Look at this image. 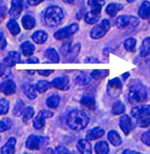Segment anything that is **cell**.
<instances>
[{
	"mask_svg": "<svg viewBox=\"0 0 150 154\" xmlns=\"http://www.w3.org/2000/svg\"><path fill=\"white\" fill-rule=\"evenodd\" d=\"M85 63H99V60L94 57H88L85 60Z\"/></svg>",
	"mask_w": 150,
	"mask_h": 154,
	"instance_id": "cell-49",
	"label": "cell"
},
{
	"mask_svg": "<svg viewBox=\"0 0 150 154\" xmlns=\"http://www.w3.org/2000/svg\"><path fill=\"white\" fill-rule=\"evenodd\" d=\"M141 141L146 145L150 146V131L144 132L142 135Z\"/></svg>",
	"mask_w": 150,
	"mask_h": 154,
	"instance_id": "cell-44",
	"label": "cell"
},
{
	"mask_svg": "<svg viewBox=\"0 0 150 154\" xmlns=\"http://www.w3.org/2000/svg\"><path fill=\"white\" fill-rule=\"evenodd\" d=\"M7 45V42L5 38L4 34L2 31H0V50L4 49Z\"/></svg>",
	"mask_w": 150,
	"mask_h": 154,
	"instance_id": "cell-46",
	"label": "cell"
},
{
	"mask_svg": "<svg viewBox=\"0 0 150 154\" xmlns=\"http://www.w3.org/2000/svg\"><path fill=\"white\" fill-rule=\"evenodd\" d=\"M140 21L137 17L131 15H121L117 17L116 24L120 29L137 27L140 24Z\"/></svg>",
	"mask_w": 150,
	"mask_h": 154,
	"instance_id": "cell-4",
	"label": "cell"
},
{
	"mask_svg": "<svg viewBox=\"0 0 150 154\" xmlns=\"http://www.w3.org/2000/svg\"><path fill=\"white\" fill-rule=\"evenodd\" d=\"M88 5L92 8V11L101 14L103 6L105 4L104 0H88Z\"/></svg>",
	"mask_w": 150,
	"mask_h": 154,
	"instance_id": "cell-24",
	"label": "cell"
},
{
	"mask_svg": "<svg viewBox=\"0 0 150 154\" xmlns=\"http://www.w3.org/2000/svg\"><path fill=\"white\" fill-rule=\"evenodd\" d=\"M124 8V6L122 4L120 3H117V2H112L109 4L106 8V12L112 17H115L117 13L119 11L122 10Z\"/></svg>",
	"mask_w": 150,
	"mask_h": 154,
	"instance_id": "cell-19",
	"label": "cell"
},
{
	"mask_svg": "<svg viewBox=\"0 0 150 154\" xmlns=\"http://www.w3.org/2000/svg\"><path fill=\"white\" fill-rule=\"evenodd\" d=\"M5 66L4 64H0V77L3 75L5 73Z\"/></svg>",
	"mask_w": 150,
	"mask_h": 154,
	"instance_id": "cell-53",
	"label": "cell"
},
{
	"mask_svg": "<svg viewBox=\"0 0 150 154\" xmlns=\"http://www.w3.org/2000/svg\"><path fill=\"white\" fill-rule=\"evenodd\" d=\"M22 89L25 95L30 100H34L37 97V93L34 86L29 83H24L22 85Z\"/></svg>",
	"mask_w": 150,
	"mask_h": 154,
	"instance_id": "cell-21",
	"label": "cell"
},
{
	"mask_svg": "<svg viewBox=\"0 0 150 154\" xmlns=\"http://www.w3.org/2000/svg\"><path fill=\"white\" fill-rule=\"evenodd\" d=\"M150 54V37L144 39L140 47V55L141 57H146Z\"/></svg>",
	"mask_w": 150,
	"mask_h": 154,
	"instance_id": "cell-27",
	"label": "cell"
},
{
	"mask_svg": "<svg viewBox=\"0 0 150 154\" xmlns=\"http://www.w3.org/2000/svg\"><path fill=\"white\" fill-rule=\"evenodd\" d=\"M104 134V129L101 127H95L90 130L86 134V139L89 141H93L100 138Z\"/></svg>",
	"mask_w": 150,
	"mask_h": 154,
	"instance_id": "cell-20",
	"label": "cell"
},
{
	"mask_svg": "<svg viewBox=\"0 0 150 154\" xmlns=\"http://www.w3.org/2000/svg\"><path fill=\"white\" fill-rule=\"evenodd\" d=\"M91 81V76L86 73H82L76 77L75 83L79 85H86Z\"/></svg>",
	"mask_w": 150,
	"mask_h": 154,
	"instance_id": "cell-35",
	"label": "cell"
},
{
	"mask_svg": "<svg viewBox=\"0 0 150 154\" xmlns=\"http://www.w3.org/2000/svg\"><path fill=\"white\" fill-rule=\"evenodd\" d=\"M123 154H144L142 153H140V152H138L137 151H131V150H130V149H126L125 150Z\"/></svg>",
	"mask_w": 150,
	"mask_h": 154,
	"instance_id": "cell-52",
	"label": "cell"
},
{
	"mask_svg": "<svg viewBox=\"0 0 150 154\" xmlns=\"http://www.w3.org/2000/svg\"><path fill=\"white\" fill-rule=\"evenodd\" d=\"M26 154V153H25V154Z\"/></svg>",
	"mask_w": 150,
	"mask_h": 154,
	"instance_id": "cell-57",
	"label": "cell"
},
{
	"mask_svg": "<svg viewBox=\"0 0 150 154\" xmlns=\"http://www.w3.org/2000/svg\"><path fill=\"white\" fill-rule=\"evenodd\" d=\"M21 23L23 27L26 29H31L34 28L36 24L35 18L29 15H26L23 17Z\"/></svg>",
	"mask_w": 150,
	"mask_h": 154,
	"instance_id": "cell-28",
	"label": "cell"
},
{
	"mask_svg": "<svg viewBox=\"0 0 150 154\" xmlns=\"http://www.w3.org/2000/svg\"><path fill=\"white\" fill-rule=\"evenodd\" d=\"M137 40L134 38H128L124 42V47L125 50L130 52H134L136 50Z\"/></svg>",
	"mask_w": 150,
	"mask_h": 154,
	"instance_id": "cell-33",
	"label": "cell"
},
{
	"mask_svg": "<svg viewBox=\"0 0 150 154\" xmlns=\"http://www.w3.org/2000/svg\"><path fill=\"white\" fill-rule=\"evenodd\" d=\"M45 138L36 135L29 136L26 142V147L30 150H38L44 145Z\"/></svg>",
	"mask_w": 150,
	"mask_h": 154,
	"instance_id": "cell-9",
	"label": "cell"
},
{
	"mask_svg": "<svg viewBox=\"0 0 150 154\" xmlns=\"http://www.w3.org/2000/svg\"><path fill=\"white\" fill-rule=\"evenodd\" d=\"M20 63V55L18 52L16 51L10 52L3 60V64L8 67H12Z\"/></svg>",
	"mask_w": 150,
	"mask_h": 154,
	"instance_id": "cell-12",
	"label": "cell"
},
{
	"mask_svg": "<svg viewBox=\"0 0 150 154\" xmlns=\"http://www.w3.org/2000/svg\"><path fill=\"white\" fill-rule=\"evenodd\" d=\"M35 111L32 106H28L23 112V121L24 122L28 121L34 116Z\"/></svg>",
	"mask_w": 150,
	"mask_h": 154,
	"instance_id": "cell-42",
	"label": "cell"
},
{
	"mask_svg": "<svg viewBox=\"0 0 150 154\" xmlns=\"http://www.w3.org/2000/svg\"><path fill=\"white\" fill-rule=\"evenodd\" d=\"M147 97L146 86L139 79H132L129 84V102L132 104L144 103L147 100Z\"/></svg>",
	"mask_w": 150,
	"mask_h": 154,
	"instance_id": "cell-1",
	"label": "cell"
},
{
	"mask_svg": "<svg viewBox=\"0 0 150 154\" xmlns=\"http://www.w3.org/2000/svg\"><path fill=\"white\" fill-rule=\"evenodd\" d=\"M109 74V70L103 69V70H94L92 72L90 76L95 79H100L107 77Z\"/></svg>",
	"mask_w": 150,
	"mask_h": 154,
	"instance_id": "cell-38",
	"label": "cell"
},
{
	"mask_svg": "<svg viewBox=\"0 0 150 154\" xmlns=\"http://www.w3.org/2000/svg\"><path fill=\"white\" fill-rule=\"evenodd\" d=\"M107 94L112 98L118 97L123 91V84L118 78L110 80L107 84Z\"/></svg>",
	"mask_w": 150,
	"mask_h": 154,
	"instance_id": "cell-6",
	"label": "cell"
},
{
	"mask_svg": "<svg viewBox=\"0 0 150 154\" xmlns=\"http://www.w3.org/2000/svg\"><path fill=\"white\" fill-rule=\"evenodd\" d=\"M81 103L90 110H94L96 106V100L92 96H85L81 100Z\"/></svg>",
	"mask_w": 150,
	"mask_h": 154,
	"instance_id": "cell-26",
	"label": "cell"
},
{
	"mask_svg": "<svg viewBox=\"0 0 150 154\" xmlns=\"http://www.w3.org/2000/svg\"><path fill=\"white\" fill-rule=\"evenodd\" d=\"M53 154H69V151L64 146H58L55 149Z\"/></svg>",
	"mask_w": 150,
	"mask_h": 154,
	"instance_id": "cell-45",
	"label": "cell"
},
{
	"mask_svg": "<svg viewBox=\"0 0 150 154\" xmlns=\"http://www.w3.org/2000/svg\"><path fill=\"white\" fill-rule=\"evenodd\" d=\"M64 2L67 3V4H74L76 0H63Z\"/></svg>",
	"mask_w": 150,
	"mask_h": 154,
	"instance_id": "cell-54",
	"label": "cell"
},
{
	"mask_svg": "<svg viewBox=\"0 0 150 154\" xmlns=\"http://www.w3.org/2000/svg\"><path fill=\"white\" fill-rule=\"evenodd\" d=\"M107 137L110 143L115 146H118L122 143V138L120 137L118 133L116 131H110L108 134Z\"/></svg>",
	"mask_w": 150,
	"mask_h": 154,
	"instance_id": "cell-23",
	"label": "cell"
},
{
	"mask_svg": "<svg viewBox=\"0 0 150 154\" xmlns=\"http://www.w3.org/2000/svg\"><path fill=\"white\" fill-rule=\"evenodd\" d=\"M53 113L48 110H41L39 112L33 121L34 127L37 129L42 128L45 124V119L52 118Z\"/></svg>",
	"mask_w": 150,
	"mask_h": 154,
	"instance_id": "cell-8",
	"label": "cell"
},
{
	"mask_svg": "<svg viewBox=\"0 0 150 154\" xmlns=\"http://www.w3.org/2000/svg\"><path fill=\"white\" fill-rule=\"evenodd\" d=\"M22 52L25 57L31 56L35 50V46L29 41H26L21 45Z\"/></svg>",
	"mask_w": 150,
	"mask_h": 154,
	"instance_id": "cell-22",
	"label": "cell"
},
{
	"mask_svg": "<svg viewBox=\"0 0 150 154\" xmlns=\"http://www.w3.org/2000/svg\"><path fill=\"white\" fill-rule=\"evenodd\" d=\"M125 110L124 104L121 101H117L114 103L112 108V113L114 116H118L123 114Z\"/></svg>",
	"mask_w": 150,
	"mask_h": 154,
	"instance_id": "cell-32",
	"label": "cell"
},
{
	"mask_svg": "<svg viewBox=\"0 0 150 154\" xmlns=\"http://www.w3.org/2000/svg\"><path fill=\"white\" fill-rule=\"evenodd\" d=\"M0 140H1V137H0Z\"/></svg>",
	"mask_w": 150,
	"mask_h": 154,
	"instance_id": "cell-59",
	"label": "cell"
},
{
	"mask_svg": "<svg viewBox=\"0 0 150 154\" xmlns=\"http://www.w3.org/2000/svg\"><path fill=\"white\" fill-rule=\"evenodd\" d=\"M119 124L120 128L124 133V134L127 135L130 134V131L133 129L132 122L130 117L127 115L122 116L120 118Z\"/></svg>",
	"mask_w": 150,
	"mask_h": 154,
	"instance_id": "cell-15",
	"label": "cell"
},
{
	"mask_svg": "<svg viewBox=\"0 0 150 154\" xmlns=\"http://www.w3.org/2000/svg\"><path fill=\"white\" fill-rule=\"evenodd\" d=\"M51 84L56 89L66 91L70 88V80L67 76L57 77L52 81Z\"/></svg>",
	"mask_w": 150,
	"mask_h": 154,
	"instance_id": "cell-10",
	"label": "cell"
},
{
	"mask_svg": "<svg viewBox=\"0 0 150 154\" xmlns=\"http://www.w3.org/2000/svg\"><path fill=\"white\" fill-rule=\"evenodd\" d=\"M110 23L107 19L102 20L101 23L94 26L90 32V37L94 39H99L103 38L110 30Z\"/></svg>",
	"mask_w": 150,
	"mask_h": 154,
	"instance_id": "cell-5",
	"label": "cell"
},
{
	"mask_svg": "<svg viewBox=\"0 0 150 154\" xmlns=\"http://www.w3.org/2000/svg\"></svg>",
	"mask_w": 150,
	"mask_h": 154,
	"instance_id": "cell-58",
	"label": "cell"
},
{
	"mask_svg": "<svg viewBox=\"0 0 150 154\" xmlns=\"http://www.w3.org/2000/svg\"><path fill=\"white\" fill-rule=\"evenodd\" d=\"M16 141L15 138H10L5 144L1 148V154H14L15 152V148Z\"/></svg>",
	"mask_w": 150,
	"mask_h": 154,
	"instance_id": "cell-18",
	"label": "cell"
},
{
	"mask_svg": "<svg viewBox=\"0 0 150 154\" xmlns=\"http://www.w3.org/2000/svg\"><path fill=\"white\" fill-rule=\"evenodd\" d=\"M64 18L62 10L58 6H51L48 8L44 15V20L46 24L53 27L59 25Z\"/></svg>",
	"mask_w": 150,
	"mask_h": 154,
	"instance_id": "cell-3",
	"label": "cell"
},
{
	"mask_svg": "<svg viewBox=\"0 0 150 154\" xmlns=\"http://www.w3.org/2000/svg\"><path fill=\"white\" fill-rule=\"evenodd\" d=\"M79 26L77 24H72L56 31L54 34L53 37L55 38L58 40H62L69 38L79 29Z\"/></svg>",
	"mask_w": 150,
	"mask_h": 154,
	"instance_id": "cell-7",
	"label": "cell"
},
{
	"mask_svg": "<svg viewBox=\"0 0 150 154\" xmlns=\"http://www.w3.org/2000/svg\"><path fill=\"white\" fill-rule=\"evenodd\" d=\"M10 109V102L6 99L0 100V116L5 115Z\"/></svg>",
	"mask_w": 150,
	"mask_h": 154,
	"instance_id": "cell-39",
	"label": "cell"
},
{
	"mask_svg": "<svg viewBox=\"0 0 150 154\" xmlns=\"http://www.w3.org/2000/svg\"><path fill=\"white\" fill-rule=\"evenodd\" d=\"M100 14L91 10L87 13L85 17V21L88 24H94L97 23L100 19Z\"/></svg>",
	"mask_w": 150,
	"mask_h": 154,
	"instance_id": "cell-29",
	"label": "cell"
},
{
	"mask_svg": "<svg viewBox=\"0 0 150 154\" xmlns=\"http://www.w3.org/2000/svg\"><path fill=\"white\" fill-rule=\"evenodd\" d=\"M7 14V8L5 7H0V17H4Z\"/></svg>",
	"mask_w": 150,
	"mask_h": 154,
	"instance_id": "cell-50",
	"label": "cell"
},
{
	"mask_svg": "<svg viewBox=\"0 0 150 154\" xmlns=\"http://www.w3.org/2000/svg\"><path fill=\"white\" fill-rule=\"evenodd\" d=\"M77 148L81 154H92V146L88 140H79L77 143Z\"/></svg>",
	"mask_w": 150,
	"mask_h": 154,
	"instance_id": "cell-17",
	"label": "cell"
},
{
	"mask_svg": "<svg viewBox=\"0 0 150 154\" xmlns=\"http://www.w3.org/2000/svg\"><path fill=\"white\" fill-rule=\"evenodd\" d=\"M13 122L10 118H4L0 121V132H2L11 128Z\"/></svg>",
	"mask_w": 150,
	"mask_h": 154,
	"instance_id": "cell-40",
	"label": "cell"
},
{
	"mask_svg": "<svg viewBox=\"0 0 150 154\" xmlns=\"http://www.w3.org/2000/svg\"><path fill=\"white\" fill-rule=\"evenodd\" d=\"M138 127L141 128H146L150 125V118L148 116H145L138 118L137 121Z\"/></svg>",
	"mask_w": 150,
	"mask_h": 154,
	"instance_id": "cell-43",
	"label": "cell"
},
{
	"mask_svg": "<svg viewBox=\"0 0 150 154\" xmlns=\"http://www.w3.org/2000/svg\"><path fill=\"white\" fill-rule=\"evenodd\" d=\"M32 40L37 44H42L48 39L47 34L43 31H37L32 35Z\"/></svg>",
	"mask_w": 150,
	"mask_h": 154,
	"instance_id": "cell-25",
	"label": "cell"
},
{
	"mask_svg": "<svg viewBox=\"0 0 150 154\" xmlns=\"http://www.w3.org/2000/svg\"><path fill=\"white\" fill-rule=\"evenodd\" d=\"M94 151L96 154H108L109 152V145L106 142H98L94 146Z\"/></svg>",
	"mask_w": 150,
	"mask_h": 154,
	"instance_id": "cell-30",
	"label": "cell"
},
{
	"mask_svg": "<svg viewBox=\"0 0 150 154\" xmlns=\"http://www.w3.org/2000/svg\"><path fill=\"white\" fill-rule=\"evenodd\" d=\"M0 91L5 95H11L16 91V85L11 80H6L0 84Z\"/></svg>",
	"mask_w": 150,
	"mask_h": 154,
	"instance_id": "cell-14",
	"label": "cell"
},
{
	"mask_svg": "<svg viewBox=\"0 0 150 154\" xmlns=\"http://www.w3.org/2000/svg\"><path fill=\"white\" fill-rule=\"evenodd\" d=\"M138 15L143 20L150 18V2L147 1H144L138 10Z\"/></svg>",
	"mask_w": 150,
	"mask_h": 154,
	"instance_id": "cell-16",
	"label": "cell"
},
{
	"mask_svg": "<svg viewBox=\"0 0 150 154\" xmlns=\"http://www.w3.org/2000/svg\"><path fill=\"white\" fill-rule=\"evenodd\" d=\"M7 27H8L9 31H10L11 34L14 36L19 34L21 31L20 26L14 19L11 20L8 23Z\"/></svg>",
	"mask_w": 150,
	"mask_h": 154,
	"instance_id": "cell-36",
	"label": "cell"
},
{
	"mask_svg": "<svg viewBox=\"0 0 150 154\" xmlns=\"http://www.w3.org/2000/svg\"><path fill=\"white\" fill-rule=\"evenodd\" d=\"M45 57L53 63H58L59 61V55L53 48H49L45 52Z\"/></svg>",
	"mask_w": 150,
	"mask_h": 154,
	"instance_id": "cell-31",
	"label": "cell"
},
{
	"mask_svg": "<svg viewBox=\"0 0 150 154\" xmlns=\"http://www.w3.org/2000/svg\"><path fill=\"white\" fill-rule=\"evenodd\" d=\"M66 121L70 128L75 131H80L87 127L89 118L83 111L75 109L68 114Z\"/></svg>",
	"mask_w": 150,
	"mask_h": 154,
	"instance_id": "cell-2",
	"label": "cell"
},
{
	"mask_svg": "<svg viewBox=\"0 0 150 154\" xmlns=\"http://www.w3.org/2000/svg\"><path fill=\"white\" fill-rule=\"evenodd\" d=\"M3 1H4V0H0V3H1V2H2Z\"/></svg>",
	"mask_w": 150,
	"mask_h": 154,
	"instance_id": "cell-56",
	"label": "cell"
},
{
	"mask_svg": "<svg viewBox=\"0 0 150 154\" xmlns=\"http://www.w3.org/2000/svg\"><path fill=\"white\" fill-rule=\"evenodd\" d=\"M28 64H38L39 63V60L37 58H31L27 60Z\"/></svg>",
	"mask_w": 150,
	"mask_h": 154,
	"instance_id": "cell-51",
	"label": "cell"
},
{
	"mask_svg": "<svg viewBox=\"0 0 150 154\" xmlns=\"http://www.w3.org/2000/svg\"><path fill=\"white\" fill-rule=\"evenodd\" d=\"M129 75H130L129 73H128V72H126V73L124 74L123 75V77L124 79H125L126 78H127L128 77H129Z\"/></svg>",
	"mask_w": 150,
	"mask_h": 154,
	"instance_id": "cell-55",
	"label": "cell"
},
{
	"mask_svg": "<svg viewBox=\"0 0 150 154\" xmlns=\"http://www.w3.org/2000/svg\"><path fill=\"white\" fill-rule=\"evenodd\" d=\"M50 83L47 81H40L37 84L36 88L38 91L40 93H43L46 92L50 88Z\"/></svg>",
	"mask_w": 150,
	"mask_h": 154,
	"instance_id": "cell-41",
	"label": "cell"
},
{
	"mask_svg": "<svg viewBox=\"0 0 150 154\" xmlns=\"http://www.w3.org/2000/svg\"><path fill=\"white\" fill-rule=\"evenodd\" d=\"M131 114L134 118H140L150 115V105L137 106L132 108Z\"/></svg>",
	"mask_w": 150,
	"mask_h": 154,
	"instance_id": "cell-11",
	"label": "cell"
},
{
	"mask_svg": "<svg viewBox=\"0 0 150 154\" xmlns=\"http://www.w3.org/2000/svg\"><path fill=\"white\" fill-rule=\"evenodd\" d=\"M23 0H13L10 10V14L13 18L20 17L23 10Z\"/></svg>",
	"mask_w": 150,
	"mask_h": 154,
	"instance_id": "cell-13",
	"label": "cell"
},
{
	"mask_svg": "<svg viewBox=\"0 0 150 154\" xmlns=\"http://www.w3.org/2000/svg\"><path fill=\"white\" fill-rule=\"evenodd\" d=\"M38 73L42 76H48L50 75L52 72H54V70L46 69V70H38Z\"/></svg>",
	"mask_w": 150,
	"mask_h": 154,
	"instance_id": "cell-47",
	"label": "cell"
},
{
	"mask_svg": "<svg viewBox=\"0 0 150 154\" xmlns=\"http://www.w3.org/2000/svg\"><path fill=\"white\" fill-rule=\"evenodd\" d=\"M24 103L22 100H19L15 103L13 109V114L15 116H20L24 111Z\"/></svg>",
	"mask_w": 150,
	"mask_h": 154,
	"instance_id": "cell-37",
	"label": "cell"
},
{
	"mask_svg": "<svg viewBox=\"0 0 150 154\" xmlns=\"http://www.w3.org/2000/svg\"><path fill=\"white\" fill-rule=\"evenodd\" d=\"M45 0H27V2L29 5L31 6H35L40 4Z\"/></svg>",
	"mask_w": 150,
	"mask_h": 154,
	"instance_id": "cell-48",
	"label": "cell"
},
{
	"mask_svg": "<svg viewBox=\"0 0 150 154\" xmlns=\"http://www.w3.org/2000/svg\"><path fill=\"white\" fill-rule=\"evenodd\" d=\"M59 103H60V97L56 94H55L51 95L47 99L46 102L47 106L52 109L56 108L59 106Z\"/></svg>",
	"mask_w": 150,
	"mask_h": 154,
	"instance_id": "cell-34",
	"label": "cell"
}]
</instances>
